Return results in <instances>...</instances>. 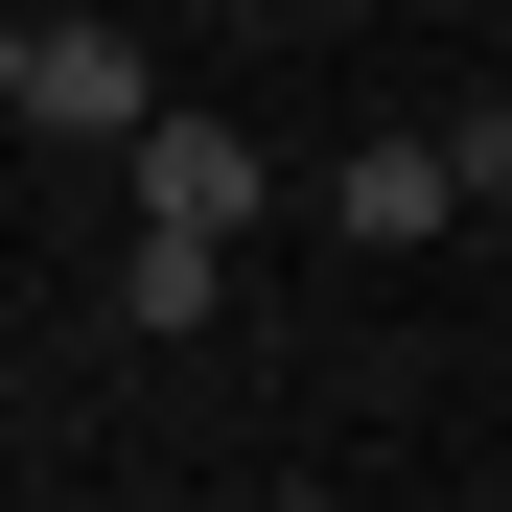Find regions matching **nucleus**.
I'll use <instances>...</instances> for the list:
<instances>
[{"label": "nucleus", "mask_w": 512, "mask_h": 512, "mask_svg": "<svg viewBox=\"0 0 512 512\" xmlns=\"http://www.w3.org/2000/svg\"><path fill=\"white\" fill-rule=\"evenodd\" d=\"M0 117H24V140H163V117H187V94H163V70H140V24H94V0H70V24H47V0H24V24H0Z\"/></svg>", "instance_id": "f257e3e1"}, {"label": "nucleus", "mask_w": 512, "mask_h": 512, "mask_svg": "<svg viewBox=\"0 0 512 512\" xmlns=\"http://www.w3.org/2000/svg\"><path fill=\"white\" fill-rule=\"evenodd\" d=\"M117 187H140V233H163V256H233V233H256V140L187 94V117H163V140L117 163Z\"/></svg>", "instance_id": "f03ea898"}, {"label": "nucleus", "mask_w": 512, "mask_h": 512, "mask_svg": "<svg viewBox=\"0 0 512 512\" xmlns=\"http://www.w3.org/2000/svg\"><path fill=\"white\" fill-rule=\"evenodd\" d=\"M326 210H350L373 256H419V233L466 210V163H443V140H350V163H326Z\"/></svg>", "instance_id": "7ed1b4c3"}, {"label": "nucleus", "mask_w": 512, "mask_h": 512, "mask_svg": "<svg viewBox=\"0 0 512 512\" xmlns=\"http://www.w3.org/2000/svg\"><path fill=\"white\" fill-rule=\"evenodd\" d=\"M443 163H466V210H489V187H512V94H466V117H443Z\"/></svg>", "instance_id": "20e7f679"}, {"label": "nucleus", "mask_w": 512, "mask_h": 512, "mask_svg": "<svg viewBox=\"0 0 512 512\" xmlns=\"http://www.w3.org/2000/svg\"><path fill=\"white\" fill-rule=\"evenodd\" d=\"M280 512H350V489H280Z\"/></svg>", "instance_id": "39448f33"}]
</instances>
